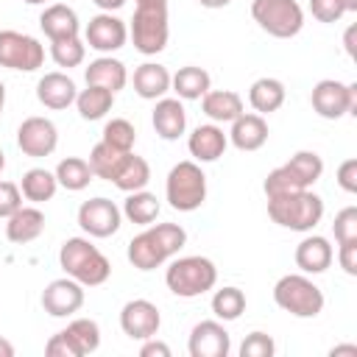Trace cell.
<instances>
[{
	"label": "cell",
	"mask_w": 357,
	"mask_h": 357,
	"mask_svg": "<svg viewBox=\"0 0 357 357\" xmlns=\"http://www.w3.org/2000/svg\"><path fill=\"white\" fill-rule=\"evenodd\" d=\"M187 243V231L178 223H151L128 243V262L137 271H153L176 257Z\"/></svg>",
	"instance_id": "cell-1"
},
{
	"label": "cell",
	"mask_w": 357,
	"mask_h": 357,
	"mask_svg": "<svg viewBox=\"0 0 357 357\" xmlns=\"http://www.w3.org/2000/svg\"><path fill=\"white\" fill-rule=\"evenodd\" d=\"M268 215L290 231H312L324 218V201L312 190L282 192L268 198Z\"/></svg>",
	"instance_id": "cell-2"
},
{
	"label": "cell",
	"mask_w": 357,
	"mask_h": 357,
	"mask_svg": "<svg viewBox=\"0 0 357 357\" xmlns=\"http://www.w3.org/2000/svg\"><path fill=\"white\" fill-rule=\"evenodd\" d=\"M59 265L64 273L86 287H98L112 276V262L86 240V237H70L61 243Z\"/></svg>",
	"instance_id": "cell-3"
},
{
	"label": "cell",
	"mask_w": 357,
	"mask_h": 357,
	"mask_svg": "<svg viewBox=\"0 0 357 357\" xmlns=\"http://www.w3.org/2000/svg\"><path fill=\"white\" fill-rule=\"evenodd\" d=\"M324 173V159L315 151H298L293 153L284 165L268 173L262 190L265 195H282V192H296V190H310Z\"/></svg>",
	"instance_id": "cell-4"
},
{
	"label": "cell",
	"mask_w": 357,
	"mask_h": 357,
	"mask_svg": "<svg viewBox=\"0 0 357 357\" xmlns=\"http://www.w3.org/2000/svg\"><path fill=\"white\" fill-rule=\"evenodd\" d=\"M218 282V268L206 257H178L165 273V284L178 298H195L212 290Z\"/></svg>",
	"instance_id": "cell-5"
},
{
	"label": "cell",
	"mask_w": 357,
	"mask_h": 357,
	"mask_svg": "<svg viewBox=\"0 0 357 357\" xmlns=\"http://www.w3.org/2000/svg\"><path fill=\"white\" fill-rule=\"evenodd\" d=\"M167 204L178 212H195L206 201V176L198 162H178L170 167L165 181Z\"/></svg>",
	"instance_id": "cell-6"
},
{
	"label": "cell",
	"mask_w": 357,
	"mask_h": 357,
	"mask_svg": "<svg viewBox=\"0 0 357 357\" xmlns=\"http://www.w3.org/2000/svg\"><path fill=\"white\" fill-rule=\"evenodd\" d=\"M273 301L296 318H315L324 310L321 287L304 273H287L273 284Z\"/></svg>",
	"instance_id": "cell-7"
},
{
	"label": "cell",
	"mask_w": 357,
	"mask_h": 357,
	"mask_svg": "<svg viewBox=\"0 0 357 357\" xmlns=\"http://www.w3.org/2000/svg\"><path fill=\"white\" fill-rule=\"evenodd\" d=\"M170 36L167 25V3H137L131 20V39L142 56H156L165 50Z\"/></svg>",
	"instance_id": "cell-8"
},
{
	"label": "cell",
	"mask_w": 357,
	"mask_h": 357,
	"mask_svg": "<svg viewBox=\"0 0 357 357\" xmlns=\"http://www.w3.org/2000/svg\"><path fill=\"white\" fill-rule=\"evenodd\" d=\"M251 17L276 39H290L304 28V11L296 0H251Z\"/></svg>",
	"instance_id": "cell-9"
},
{
	"label": "cell",
	"mask_w": 357,
	"mask_h": 357,
	"mask_svg": "<svg viewBox=\"0 0 357 357\" xmlns=\"http://www.w3.org/2000/svg\"><path fill=\"white\" fill-rule=\"evenodd\" d=\"M310 103L324 120H340L343 114H357V84H340L335 78H324L312 86Z\"/></svg>",
	"instance_id": "cell-10"
},
{
	"label": "cell",
	"mask_w": 357,
	"mask_h": 357,
	"mask_svg": "<svg viewBox=\"0 0 357 357\" xmlns=\"http://www.w3.org/2000/svg\"><path fill=\"white\" fill-rule=\"evenodd\" d=\"M45 61V47L39 39L20 33V31H0V67L33 73Z\"/></svg>",
	"instance_id": "cell-11"
},
{
	"label": "cell",
	"mask_w": 357,
	"mask_h": 357,
	"mask_svg": "<svg viewBox=\"0 0 357 357\" xmlns=\"http://www.w3.org/2000/svg\"><path fill=\"white\" fill-rule=\"evenodd\" d=\"M120 206L103 195L89 198L78 206V226L89 234V237H112L120 229Z\"/></svg>",
	"instance_id": "cell-12"
},
{
	"label": "cell",
	"mask_w": 357,
	"mask_h": 357,
	"mask_svg": "<svg viewBox=\"0 0 357 357\" xmlns=\"http://www.w3.org/2000/svg\"><path fill=\"white\" fill-rule=\"evenodd\" d=\"M17 145L25 156L42 159L50 156L59 145V131L53 126V120L47 117H25L17 128Z\"/></svg>",
	"instance_id": "cell-13"
},
{
	"label": "cell",
	"mask_w": 357,
	"mask_h": 357,
	"mask_svg": "<svg viewBox=\"0 0 357 357\" xmlns=\"http://www.w3.org/2000/svg\"><path fill=\"white\" fill-rule=\"evenodd\" d=\"M42 307L53 318H67V315L78 312L84 307V284L75 282V279H70V276L53 279L42 290Z\"/></svg>",
	"instance_id": "cell-14"
},
{
	"label": "cell",
	"mask_w": 357,
	"mask_h": 357,
	"mask_svg": "<svg viewBox=\"0 0 357 357\" xmlns=\"http://www.w3.org/2000/svg\"><path fill=\"white\" fill-rule=\"evenodd\" d=\"M162 315L156 310V304H151L148 298H134L126 301V307L120 310V329L131 337V340H148L159 332Z\"/></svg>",
	"instance_id": "cell-15"
},
{
	"label": "cell",
	"mask_w": 357,
	"mask_h": 357,
	"mask_svg": "<svg viewBox=\"0 0 357 357\" xmlns=\"http://www.w3.org/2000/svg\"><path fill=\"white\" fill-rule=\"evenodd\" d=\"M126 39H128V28L112 11H100L86 25V45L95 47L98 53H114V50H120L126 45Z\"/></svg>",
	"instance_id": "cell-16"
},
{
	"label": "cell",
	"mask_w": 357,
	"mask_h": 357,
	"mask_svg": "<svg viewBox=\"0 0 357 357\" xmlns=\"http://www.w3.org/2000/svg\"><path fill=\"white\" fill-rule=\"evenodd\" d=\"M187 349L192 357H226L231 349V337L220 321H201L192 326Z\"/></svg>",
	"instance_id": "cell-17"
},
{
	"label": "cell",
	"mask_w": 357,
	"mask_h": 357,
	"mask_svg": "<svg viewBox=\"0 0 357 357\" xmlns=\"http://www.w3.org/2000/svg\"><path fill=\"white\" fill-rule=\"evenodd\" d=\"M226 145H229V137H226L223 128L215 126V123L198 126V128L190 134V139H187L190 156H192L195 162H218V159L223 156Z\"/></svg>",
	"instance_id": "cell-18"
},
{
	"label": "cell",
	"mask_w": 357,
	"mask_h": 357,
	"mask_svg": "<svg viewBox=\"0 0 357 357\" xmlns=\"http://www.w3.org/2000/svg\"><path fill=\"white\" fill-rule=\"evenodd\" d=\"M151 123H153V128H156V134L162 139L173 142L187 128V112H184V106H181L178 98H159L156 100V109L151 114Z\"/></svg>",
	"instance_id": "cell-19"
},
{
	"label": "cell",
	"mask_w": 357,
	"mask_h": 357,
	"mask_svg": "<svg viewBox=\"0 0 357 357\" xmlns=\"http://www.w3.org/2000/svg\"><path fill=\"white\" fill-rule=\"evenodd\" d=\"M75 84H73V78L70 75H64V73H45L42 78H39V84H36V98H39V103L42 106H47V109H67L70 103H75Z\"/></svg>",
	"instance_id": "cell-20"
},
{
	"label": "cell",
	"mask_w": 357,
	"mask_h": 357,
	"mask_svg": "<svg viewBox=\"0 0 357 357\" xmlns=\"http://www.w3.org/2000/svg\"><path fill=\"white\" fill-rule=\"evenodd\" d=\"M229 139L237 151H259L268 142V123L262 114H240L231 120Z\"/></svg>",
	"instance_id": "cell-21"
},
{
	"label": "cell",
	"mask_w": 357,
	"mask_h": 357,
	"mask_svg": "<svg viewBox=\"0 0 357 357\" xmlns=\"http://www.w3.org/2000/svg\"><path fill=\"white\" fill-rule=\"evenodd\" d=\"M84 78H86L89 86H103V89H109V92H114V95L128 84L126 64H123L120 59H112V56H100V59L89 61Z\"/></svg>",
	"instance_id": "cell-22"
},
{
	"label": "cell",
	"mask_w": 357,
	"mask_h": 357,
	"mask_svg": "<svg viewBox=\"0 0 357 357\" xmlns=\"http://www.w3.org/2000/svg\"><path fill=\"white\" fill-rule=\"evenodd\" d=\"M332 245L321 234H310L296 245V265L304 273H324L332 265Z\"/></svg>",
	"instance_id": "cell-23"
},
{
	"label": "cell",
	"mask_w": 357,
	"mask_h": 357,
	"mask_svg": "<svg viewBox=\"0 0 357 357\" xmlns=\"http://www.w3.org/2000/svg\"><path fill=\"white\" fill-rule=\"evenodd\" d=\"M39 25H42V31H45V36H47L50 42L78 36V31H81L78 14H75L70 6H64V3L47 6V8L42 11V17H39Z\"/></svg>",
	"instance_id": "cell-24"
},
{
	"label": "cell",
	"mask_w": 357,
	"mask_h": 357,
	"mask_svg": "<svg viewBox=\"0 0 357 357\" xmlns=\"http://www.w3.org/2000/svg\"><path fill=\"white\" fill-rule=\"evenodd\" d=\"M8 223H6V237L11 240V243H17V245H22V243H31V240H36L42 231H45V215H42V209H36V206H20L14 215H8L6 218Z\"/></svg>",
	"instance_id": "cell-25"
},
{
	"label": "cell",
	"mask_w": 357,
	"mask_h": 357,
	"mask_svg": "<svg viewBox=\"0 0 357 357\" xmlns=\"http://www.w3.org/2000/svg\"><path fill=\"white\" fill-rule=\"evenodd\" d=\"M170 89V73L165 64L145 61L134 70V92L145 100H156Z\"/></svg>",
	"instance_id": "cell-26"
},
{
	"label": "cell",
	"mask_w": 357,
	"mask_h": 357,
	"mask_svg": "<svg viewBox=\"0 0 357 357\" xmlns=\"http://www.w3.org/2000/svg\"><path fill=\"white\" fill-rule=\"evenodd\" d=\"M201 109L212 123H231L243 114V98L231 89H209L201 98Z\"/></svg>",
	"instance_id": "cell-27"
},
{
	"label": "cell",
	"mask_w": 357,
	"mask_h": 357,
	"mask_svg": "<svg viewBox=\"0 0 357 357\" xmlns=\"http://www.w3.org/2000/svg\"><path fill=\"white\" fill-rule=\"evenodd\" d=\"M148 181H151V167H148V162H145L142 156L131 153V151L120 159V165H117V170H114V176H112V184L120 187L123 192L145 190Z\"/></svg>",
	"instance_id": "cell-28"
},
{
	"label": "cell",
	"mask_w": 357,
	"mask_h": 357,
	"mask_svg": "<svg viewBox=\"0 0 357 357\" xmlns=\"http://www.w3.org/2000/svg\"><path fill=\"white\" fill-rule=\"evenodd\" d=\"M170 86L181 100H201L209 92L212 78L204 67L190 64V67H181L176 75H170Z\"/></svg>",
	"instance_id": "cell-29"
},
{
	"label": "cell",
	"mask_w": 357,
	"mask_h": 357,
	"mask_svg": "<svg viewBox=\"0 0 357 357\" xmlns=\"http://www.w3.org/2000/svg\"><path fill=\"white\" fill-rule=\"evenodd\" d=\"M248 103L257 114H271L284 103V84L279 78H257L248 89Z\"/></svg>",
	"instance_id": "cell-30"
},
{
	"label": "cell",
	"mask_w": 357,
	"mask_h": 357,
	"mask_svg": "<svg viewBox=\"0 0 357 357\" xmlns=\"http://www.w3.org/2000/svg\"><path fill=\"white\" fill-rule=\"evenodd\" d=\"M159 209H162L159 198H156L153 192H148V190H134V192H128V198H126V204H123V215H126L131 223H137V226H151V223L159 218Z\"/></svg>",
	"instance_id": "cell-31"
},
{
	"label": "cell",
	"mask_w": 357,
	"mask_h": 357,
	"mask_svg": "<svg viewBox=\"0 0 357 357\" xmlns=\"http://www.w3.org/2000/svg\"><path fill=\"white\" fill-rule=\"evenodd\" d=\"M75 106H78V114L84 120H100V117H106V112H112L114 92L103 89V86H89L86 84V89H81L75 95Z\"/></svg>",
	"instance_id": "cell-32"
},
{
	"label": "cell",
	"mask_w": 357,
	"mask_h": 357,
	"mask_svg": "<svg viewBox=\"0 0 357 357\" xmlns=\"http://www.w3.org/2000/svg\"><path fill=\"white\" fill-rule=\"evenodd\" d=\"M20 190H22V195H25L28 201L42 204V201H50V198L56 195L59 181H56V173H50V170H45V167H31V170L22 176Z\"/></svg>",
	"instance_id": "cell-33"
},
{
	"label": "cell",
	"mask_w": 357,
	"mask_h": 357,
	"mask_svg": "<svg viewBox=\"0 0 357 357\" xmlns=\"http://www.w3.org/2000/svg\"><path fill=\"white\" fill-rule=\"evenodd\" d=\"M92 176H95V173H92L89 162L81 159V156H67V159H61L59 167H56V181H59L64 190H70V192H78V190L89 187Z\"/></svg>",
	"instance_id": "cell-34"
},
{
	"label": "cell",
	"mask_w": 357,
	"mask_h": 357,
	"mask_svg": "<svg viewBox=\"0 0 357 357\" xmlns=\"http://www.w3.org/2000/svg\"><path fill=\"white\" fill-rule=\"evenodd\" d=\"M245 310V293L240 287H220L212 296V312L220 321H237Z\"/></svg>",
	"instance_id": "cell-35"
},
{
	"label": "cell",
	"mask_w": 357,
	"mask_h": 357,
	"mask_svg": "<svg viewBox=\"0 0 357 357\" xmlns=\"http://www.w3.org/2000/svg\"><path fill=\"white\" fill-rule=\"evenodd\" d=\"M128 151H117V148H112V145H106L103 139L92 148V153H89V167H92V173L98 176V178H106V181H112V176H114V170H117V165H120V159L126 156Z\"/></svg>",
	"instance_id": "cell-36"
},
{
	"label": "cell",
	"mask_w": 357,
	"mask_h": 357,
	"mask_svg": "<svg viewBox=\"0 0 357 357\" xmlns=\"http://www.w3.org/2000/svg\"><path fill=\"white\" fill-rule=\"evenodd\" d=\"M70 337L75 340V346L81 349V354H92L100 346V326L92 318H75L73 324H67Z\"/></svg>",
	"instance_id": "cell-37"
},
{
	"label": "cell",
	"mask_w": 357,
	"mask_h": 357,
	"mask_svg": "<svg viewBox=\"0 0 357 357\" xmlns=\"http://www.w3.org/2000/svg\"><path fill=\"white\" fill-rule=\"evenodd\" d=\"M50 56L59 67H78L86 56V45L78 39V36H70V39H56L50 42Z\"/></svg>",
	"instance_id": "cell-38"
},
{
	"label": "cell",
	"mask_w": 357,
	"mask_h": 357,
	"mask_svg": "<svg viewBox=\"0 0 357 357\" xmlns=\"http://www.w3.org/2000/svg\"><path fill=\"white\" fill-rule=\"evenodd\" d=\"M134 139H137V131L126 117H114V120H109L103 126V142L117 148V151H131Z\"/></svg>",
	"instance_id": "cell-39"
},
{
	"label": "cell",
	"mask_w": 357,
	"mask_h": 357,
	"mask_svg": "<svg viewBox=\"0 0 357 357\" xmlns=\"http://www.w3.org/2000/svg\"><path fill=\"white\" fill-rule=\"evenodd\" d=\"M273 351H276V343L265 332H251L240 346V357H273Z\"/></svg>",
	"instance_id": "cell-40"
},
{
	"label": "cell",
	"mask_w": 357,
	"mask_h": 357,
	"mask_svg": "<svg viewBox=\"0 0 357 357\" xmlns=\"http://www.w3.org/2000/svg\"><path fill=\"white\" fill-rule=\"evenodd\" d=\"M335 240L337 243H349V240H357V206H346L335 215Z\"/></svg>",
	"instance_id": "cell-41"
},
{
	"label": "cell",
	"mask_w": 357,
	"mask_h": 357,
	"mask_svg": "<svg viewBox=\"0 0 357 357\" xmlns=\"http://www.w3.org/2000/svg\"><path fill=\"white\" fill-rule=\"evenodd\" d=\"M45 351H47L50 357H84V354H81V349L75 346V340L70 337V332H67V329L56 332V335L47 340Z\"/></svg>",
	"instance_id": "cell-42"
},
{
	"label": "cell",
	"mask_w": 357,
	"mask_h": 357,
	"mask_svg": "<svg viewBox=\"0 0 357 357\" xmlns=\"http://www.w3.org/2000/svg\"><path fill=\"white\" fill-rule=\"evenodd\" d=\"M310 11L318 22H337L346 14L343 0H310Z\"/></svg>",
	"instance_id": "cell-43"
},
{
	"label": "cell",
	"mask_w": 357,
	"mask_h": 357,
	"mask_svg": "<svg viewBox=\"0 0 357 357\" xmlns=\"http://www.w3.org/2000/svg\"><path fill=\"white\" fill-rule=\"evenodd\" d=\"M22 206V192L14 181H0V218L14 215Z\"/></svg>",
	"instance_id": "cell-44"
},
{
	"label": "cell",
	"mask_w": 357,
	"mask_h": 357,
	"mask_svg": "<svg viewBox=\"0 0 357 357\" xmlns=\"http://www.w3.org/2000/svg\"><path fill=\"white\" fill-rule=\"evenodd\" d=\"M337 184L346 192H357V159H346L337 167Z\"/></svg>",
	"instance_id": "cell-45"
},
{
	"label": "cell",
	"mask_w": 357,
	"mask_h": 357,
	"mask_svg": "<svg viewBox=\"0 0 357 357\" xmlns=\"http://www.w3.org/2000/svg\"><path fill=\"white\" fill-rule=\"evenodd\" d=\"M340 245V268L349 273V276H357V240H349V243H337Z\"/></svg>",
	"instance_id": "cell-46"
},
{
	"label": "cell",
	"mask_w": 357,
	"mask_h": 357,
	"mask_svg": "<svg viewBox=\"0 0 357 357\" xmlns=\"http://www.w3.org/2000/svg\"><path fill=\"white\" fill-rule=\"evenodd\" d=\"M139 357H170V346L162 343V340H156V335H153V337H148V340L142 343Z\"/></svg>",
	"instance_id": "cell-47"
},
{
	"label": "cell",
	"mask_w": 357,
	"mask_h": 357,
	"mask_svg": "<svg viewBox=\"0 0 357 357\" xmlns=\"http://www.w3.org/2000/svg\"><path fill=\"white\" fill-rule=\"evenodd\" d=\"M100 11H117V8H123L126 6V0H92Z\"/></svg>",
	"instance_id": "cell-48"
},
{
	"label": "cell",
	"mask_w": 357,
	"mask_h": 357,
	"mask_svg": "<svg viewBox=\"0 0 357 357\" xmlns=\"http://www.w3.org/2000/svg\"><path fill=\"white\" fill-rule=\"evenodd\" d=\"M354 31H357V28L351 25V28L346 31V36H343V45H346V53H349V56H357V50H354Z\"/></svg>",
	"instance_id": "cell-49"
},
{
	"label": "cell",
	"mask_w": 357,
	"mask_h": 357,
	"mask_svg": "<svg viewBox=\"0 0 357 357\" xmlns=\"http://www.w3.org/2000/svg\"><path fill=\"white\" fill-rule=\"evenodd\" d=\"M337 354H351V357H357V346H335V349H332V357H337Z\"/></svg>",
	"instance_id": "cell-50"
},
{
	"label": "cell",
	"mask_w": 357,
	"mask_h": 357,
	"mask_svg": "<svg viewBox=\"0 0 357 357\" xmlns=\"http://www.w3.org/2000/svg\"><path fill=\"white\" fill-rule=\"evenodd\" d=\"M0 357H14V346L6 337H0Z\"/></svg>",
	"instance_id": "cell-51"
},
{
	"label": "cell",
	"mask_w": 357,
	"mask_h": 357,
	"mask_svg": "<svg viewBox=\"0 0 357 357\" xmlns=\"http://www.w3.org/2000/svg\"><path fill=\"white\" fill-rule=\"evenodd\" d=\"M204 8H223V6H229L231 0H198Z\"/></svg>",
	"instance_id": "cell-52"
},
{
	"label": "cell",
	"mask_w": 357,
	"mask_h": 357,
	"mask_svg": "<svg viewBox=\"0 0 357 357\" xmlns=\"http://www.w3.org/2000/svg\"><path fill=\"white\" fill-rule=\"evenodd\" d=\"M343 6H346V14L349 11H357V0H343Z\"/></svg>",
	"instance_id": "cell-53"
},
{
	"label": "cell",
	"mask_w": 357,
	"mask_h": 357,
	"mask_svg": "<svg viewBox=\"0 0 357 357\" xmlns=\"http://www.w3.org/2000/svg\"><path fill=\"white\" fill-rule=\"evenodd\" d=\"M3 106H6V86H3V81H0V114H3Z\"/></svg>",
	"instance_id": "cell-54"
},
{
	"label": "cell",
	"mask_w": 357,
	"mask_h": 357,
	"mask_svg": "<svg viewBox=\"0 0 357 357\" xmlns=\"http://www.w3.org/2000/svg\"><path fill=\"white\" fill-rule=\"evenodd\" d=\"M3 167H6V153L0 151V170H3Z\"/></svg>",
	"instance_id": "cell-55"
},
{
	"label": "cell",
	"mask_w": 357,
	"mask_h": 357,
	"mask_svg": "<svg viewBox=\"0 0 357 357\" xmlns=\"http://www.w3.org/2000/svg\"><path fill=\"white\" fill-rule=\"evenodd\" d=\"M137 3H167V0H137Z\"/></svg>",
	"instance_id": "cell-56"
},
{
	"label": "cell",
	"mask_w": 357,
	"mask_h": 357,
	"mask_svg": "<svg viewBox=\"0 0 357 357\" xmlns=\"http://www.w3.org/2000/svg\"><path fill=\"white\" fill-rule=\"evenodd\" d=\"M28 6H39V3H45V0H25Z\"/></svg>",
	"instance_id": "cell-57"
}]
</instances>
